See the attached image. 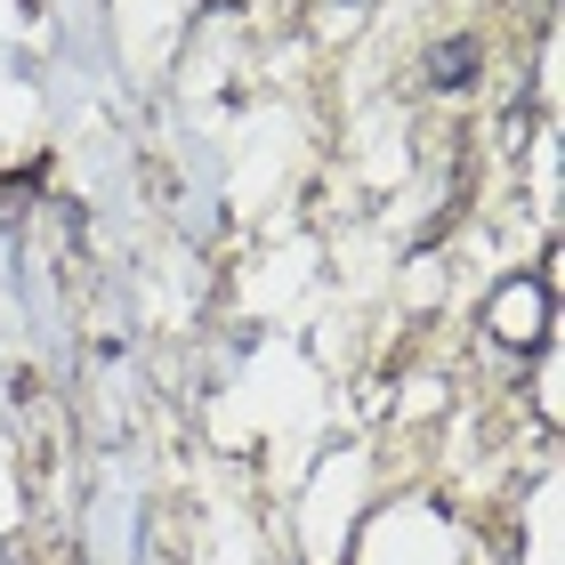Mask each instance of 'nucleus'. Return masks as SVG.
Here are the masks:
<instances>
[{
	"label": "nucleus",
	"instance_id": "obj_1",
	"mask_svg": "<svg viewBox=\"0 0 565 565\" xmlns=\"http://www.w3.org/2000/svg\"><path fill=\"white\" fill-rule=\"evenodd\" d=\"M428 82H436V89H469V82H477V41H445V49L428 57Z\"/></svg>",
	"mask_w": 565,
	"mask_h": 565
}]
</instances>
